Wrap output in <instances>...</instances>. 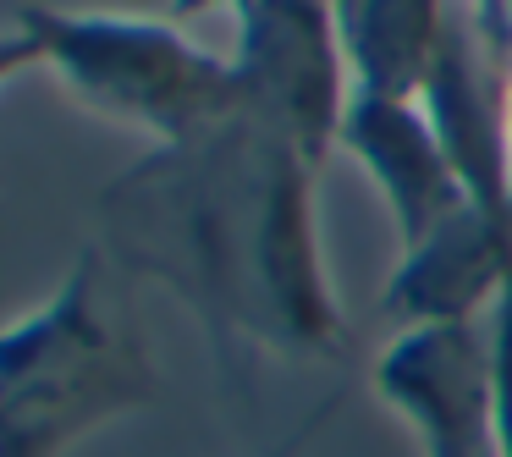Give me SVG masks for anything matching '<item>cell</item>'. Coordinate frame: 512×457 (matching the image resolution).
I'll return each mask as SVG.
<instances>
[{"instance_id":"obj_5","label":"cell","mask_w":512,"mask_h":457,"mask_svg":"<svg viewBox=\"0 0 512 457\" xmlns=\"http://www.w3.org/2000/svg\"><path fill=\"white\" fill-rule=\"evenodd\" d=\"M232 83L237 111L276 127L320 166L353 105L331 0H254L248 12H237Z\"/></svg>"},{"instance_id":"obj_7","label":"cell","mask_w":512,"mask_h":457,"mask_svg":"<svg viewBox=\"0 0 512 457\" xmlns=\"http://www.w3.org/2000/svg\"><path fill=\"white\" fill-rule=\"evenodd\" d=\"M336 149L364 166V177L380 188L391 221H397V243L413 248L468 204V188L457 177L446 144L435 138L430 116L419 100H375V94H353L342 116V138Z\"/></svg>"},{"instance_id":"obj_10","label":"cell","mask_w":512,"mask_h":457,"mask_svg":"<svg viewBox=\"0 0 512 457\" xmlns=\"http://www.w3.org/2000/svg\"><path fill=\"white\" fill-rule=\"evenodd\" d=\"M485 336H490V369H496V419H501V446L512 457V270L501 287L496 309L485 314Z\"/></svg>"},{"instance_id":"obj_8","label":"cell","mask_w":512,"mask_h":457,"mask_svg":"<svg viewBox=\"0 0 512 457\" xmlns=\"http://www.w3.org/2000/svg\"><path fill=\"white\" fill-rule=\"evenodd\" d=\"M512 270V226H496L479 204L446 215L424 243L402 248L380 314L397 331L419 325H474L496 309Z\"/></svg>"},{"instance_id":"obj_2","label":"cell","mask_w":512,"mask_h":457,"mask_svg":"<svg viewBox=\"0 0 512 457\" xmlns=\"http://www.w3.org/2000/svg\"><path fill=\"white\" fill-rule=\"evenodd\" d=\"M105 270V248H83L39 309L0 325V457H67L160 397V369Z\"/></svg>"},{"instance_id":"obj_9","label":"cell","mask_w":512,"mask_h":457,"mask_svg":"<svg viewBox=\"0 0 512 457\" xmlns=\"http://www.w3.org/2000/svg\"><path fill=\"white\" fill-rule=\"evenodd\" d=\"M446 0H331L353 94L419 100L446 34Z\"/></svg>"},{"instance_id":"obj_1","label":"cell","mask_w":512,"mask_h":457,"mask_svg":"<svg viewBox=\"0 0 512 457\" xmlns=\"http://www.w3.org/2000/svg\"><path fill=\"white\" fill-rule=\"evenodd\" d=\"M314 160L248 111L155 144L105 182V259L188 303L226 380L248 358L314 364L347 336L314 221Z\"/></svg>"},{"instance_id":"obj_13","label":"cell","mask_w":512,"mask_h":457,"mask_svg":"<svg viewBox=\"0 0 512 457\" xmlns=\"http://www.w3.org/2000/svg\"><path fill=\"white\" fill-rule=\"evenodd\" d=\"M215 6H237V12H248L254 0H171L166 12H171V23H188V17H204V12H215Z\"/></svg>"},{"instance_id":"obj_3","label":"cell","mask_w":512,"mask_h":457,"mask_svg":"<svg viewBox=\"0 0 512 457\" xmlns=\"http://www.w3.org/2000/svg\"><path fill=\"white\" fill-rule=\"evenodd\" d=\"M17 23L89 111L144 127L155 144H182L237 105L232 61L193 45L177 23L61 6H23Z\"/></svg>"},{"instance_id":"obj_14","label":"cell","mask_w":512,"mask_h":457,"mask_svg":"<svg viewBox=\"0 0 512 457\" xmlns=\"http://www.w3.org/2000/svg\"><path fill=\"white\" fill-rule=\"evenodd\" d=\"M496 457H501V452H496Z\"/></svg>"},{"instance_id":"obj_11","label":"cell","mask_w":512,"mask_h":457,"mask_svg":"<svg viewBox=\"0 0 512 457\" xmlns=\"http://www.w3.org/2000/svg\"><path fill=\"white\" fill-rule=\"evenodd\" d=\"M34 67H45V50L34 45V34H28L23 23L6 28V34H0V89L12 78H23V72H34Z\"/></svg>"},{"instance_id":"obj_4","label":"cell","mask_w":512,"mask_h":457,"mask_svg":"<svg viewBox=\"0 0 512 457\" xmlns=\"http://www.w3.org/2000/svg\"><path fill=\"white\" fill-rule=\"evenodd\" d=\"M419 105L463 177L468 204L512 226V0H468L446 12Z\"/></svg>"},{"instance_id":"obj_12","label":"cell","mask_w":512,"mask_h":457,"mask_svg":"<svg viewBox=\"0 0 512 457\" xmlns=\"http://www.w3.org/2000/svg\"><path fill=\"white\" fill-rule=\"evenodd\" d=\"M336 402H342V391H331V397H325L320 408H314L309 419H303L298 430H292V435H287V441H281V446H276V452H270V457H303V446H309V441H314V430H320V424H325V419H331V413H336Z\"/></svg>"},{"instance_id":"obj_6","label":"cell","mask_w":512,"mask_h":457,"mask_svg":"<svg viewBox=\"0 0 512 457\" xmlns=\"http://www.w3.org/2000/svg\"><path fill=\"white\" fill-rule=\"evenodd\" d=\"M375 391L413 430L424 457H507L485 325L397 331L375 358Z\"/></svg>"}]
</instances>
